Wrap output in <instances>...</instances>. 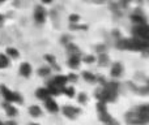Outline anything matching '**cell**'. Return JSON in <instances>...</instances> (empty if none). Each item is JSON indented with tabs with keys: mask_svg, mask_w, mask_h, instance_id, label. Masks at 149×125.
I'll return each instance as SVG.
<instances>
[{
	"mask_svg": "<svg viewBox=\"0 0 149 125\" xmlns=\"http://www.w3.org/2000/svg\"><path fill=\"white\" fill-rule=\"evenodd\" d=\"M124 121L128 125H147L149 123V106L140 104L124 113Z\"/></svg>",
	"mask_w": 149,
	"mask_h": 125,
	"instance_id": "obj_1",
	"label": "cell"
},
{
	"mask_svg": "<svg viewBox=\"0 0 149 125\" xmlns=\"http://www.w3.org/2000/svg\"><path fill=\"white\" fill-rule=\"evenodd\" d=\"M95 111L98 113V119L103 125H120L119 121L109 112L107 110V103L105 102H97L95 104Z\"/></svg>",
	"mask_w": 149,
	"mask_h": 125,
	"instance_id": "obj_2",
	"label": "cell"
},
{
	"mask_svg": "<svg viewBox=\"0 0 149 125\" xmlns=\"http://www.w3.org/2000/svg\"><path fill=\"white\" fill-rule=\"evenodd\" d=\"M0 94H1L4 102H9L13 104H22L24 103V97L17 91H13L10 90L8 86L5 85H0Z\"/></svg>",
	"mask_w": 149,
	"mask_h": 125,
	"instance_id": "obj_3",
	"label": "cell"
},
{
	"mask_svg": "<svg viewBox=\"0 0 149 125\" xmlns=\"http://www.w3.org/2000/svg\"><path fill=\"white\" fill-rule=\"evenodd\" d=\"M62 113L65 119L68 120H76L80 115H81V108L77 107V106H71V104H67L64 107H62Z\"/></svg>",
	"mask_w": 149,
	"mask_h": 125,
	"instance_id": "obj_4",
	"label": "cell"
},
{
	"mask_svg": "<svg viewBox=\"0 0 149 125\" xmlns=\"http://www.w3.org/2000/svg\"><path fill=\"white\" fill-rule=\"evenodd\" d=\"M132 35H134V38L143 39V41H149V28H148V23L135 25L134 29H132Z\"/></svg>",
	"mask_w": 149,
	"mask_h": 125,
	"instance_id": "obj_5",
	"label": "cell"
},
{
	"mask_svg": "<svg viewBox=\"0 0 149 125\" xmlns=\"http://www.w3.org/2000/svg\"><path fill=\"white\" fill-rule=\"evenodd\" d=\"M34 20H36L37 23H45L47 18V10L45 9L43 5H38L34 9Z\"/></svg>",
	"mask_w": 149,
	"mask_h": 125,
	"instance_id": "obj_6",
	"label": "cell"
},
{
	"mask_svg": "<svg viewBox=\"0 0 149 125\" xmlns=\"http://www.w3.org/2000/svg\"><path fill=\"white\" fill-rule=\"evenodd\" d=\"M123 73H124V66H123V64H122L120 61H115L113 65H111L110 76L113 77V78L119 79L122 76H123Z\"/></svg>",
	"mask_w": 149,
	"mask_h": 125,
	"instance_id": "obj_7",
	"label": "cell"
},
{
	"mask_svg": "<svg viewBox=\"0 0 149 125\" xmlns=\"http://www.w3.org/2000/svg\"><path fill=\"white\" fill-rule=\"evenodd\" d=\"M43 103H45V108H46L47 112L58 113L60 111L59 104H58V102L55 99H52V97H50V98H47L46 100H43Z\"/></svg>",
	"mask_w": 149,
	"mask_h": 125,
	"instance_id": "obj_8",
	"label": "cell"
},
{
	"mask_svg": "<svg viewBox=\"0 0 149 125\" xmlns=\"http://www.w3.org/2000/svg\"><path fill=\"white\" fill-rule=\"evenodd\" d=\"M47 84H51V85H54V86H58V87H60V89H63V87L68 84V79H67V76H64V74H56V76L52 77Z\"/></svg>",
	"mask_w": 149,
	"mask_h": 125,
	"instance_id": "obj_9",
	"label": "cell"
},
{
	"mask_svg": "<svg viewBox=\"0 0 149 125\" xmlns=\"http://www.w3.org/2000/svg\"><path fill=\"white\" fill-rule=\"evenodd\" d=\"M18 73H20V76L24 77V78H29V77L33 74V66H31V64L28 61L21 63L20 68H18Z\"/></svg>",
	"mask_w": 149,
	"mask_h": 125,
	"instance_id": "obj_10",
	"label": "cell"
},
{
	"mask_svg": "<svg viewBox=\"0 0 149 125\" xmlns=\"http://www.w3.org/2000/svg\"><path fill=\"white\" fill-rule=\"evenodd\" d=\"M3 108H4V111H5V115H7L9 119H15L16 116L18 115V110L13 103L4 102L3 103Z\"/></svg>",
	"mask_w": 149,
	"mask_h": 125,
	"instance_id": "obj_11",
	"label": "cell"
},
{
	"mask_svg": "<svg viewBox=\"0 0 149 125\" xmlns=\"http://www.w3.org/2000/svg\"><path fill=\"white\" fill-rule=\"evenodd\" d=\"M80 65H81V54L70 55V57H68V66L71 69H73V70H76V69L80 68Z\"/></svg>",
	"mask_w": 149,
	"mask_h": 125,
	"instance_id": "obj_12",
	"label": "cell"
},
{
	"mask_svg": "<svg viewBox=\"0 0 149 125\" xmlns=\"http://www.w3.org/2000/svg\"><path fill=\"white\" fill-rule=\"evenodd\" d=\"M43 59H45V61H46V64H47V65H49L51 69H55L56 72L60 70V66H59V64H58V60H56V57H55L54 55L46 54V55L43 56Z\"/></svg>",
	"mask_w": 149,
	"mask_h": 125,
	"instance_id": "obj_13",
	"label": "cell"
},
{
	"mask_svg": "<svg viewBox=\"0 0 149 125\" xmlns=\"http://www.w3.org/2000/svg\"><path fill=\"white\" fill-rule=\"evenodd\" d=\"M131 21L134 25H141V23H147V17L141 12H135L134 15H131Z\"/></svg>",
	"mask_w": 149,
	"mask_h": 125,
	"instance_id": "obj_14",
	"label": "cell"
},
{
	"mask_svg": "<svg viewBox=\"0 0 149 125\" xmlns=\"http://www.w3.org/2000/svg\"><path fill=\"white\" fill-rule=\"evenodd\" d=\"M95 61L98 63L100 66H107L110 64V57H109L107 52H102V54H98V56H95Z\"/></svg>",
	"mask_w": 149,
	"mask_h": 125,
	"instance_id": "obj_15",
	"label": "cell"
},
{
	"mask_svg": "<svg viewBox=\"0 0 149 125\" xmlns=\"http://www.w3.org/2000/svg\"><path fill=\"white\" fill-rule=\"evenodd\" d=\"M36 97L38 98L39 100H42V102H43V100H46L47 98H50L51 95H50L49 89L43 86V87H38V89L36 90Z\"/></svg>",
	"mask_w": 149,
	"mask_h": 125,
	"instance_id": "obj_16",
	"label": "cell"
},
{
	"mask_svg": "<svg viewBox=\"0 0 149 125\" xmlns=\"http://www.w3.org/2000/svg\"><path fill=\"white\" fill-rule=\"evenodd\" d=\"M5 56L8 57L9 60H17L20 57V51H18L16 47H7L5 50Z\"/></svg>",
	"mask_w": 149,
	"mask_h": 125,
	"instance_id": "obj_17",
	"label": "cell"
},
{
	"mask_svg": "<svg viewBox=\"0 0 149 125\" xmlns=\"http://www.w3.org/2000/svg\"><path fill=\"white\" fill-rule=\"evenodd\" d=\"M29 115L34 119H38L43 115V111H42V108L39 107L38 104H31L30 107H29Z\"/></svg>",
	"mask_w": 149,
	"mask_h": 125,
	"instance_id": "obj_18",
	"label": "cell"
},
{
	"mask_svg": "<svg viewBox=\"0 0 149 125\" xmlns=\"http://www.w3.org/2000/svg\"><path fill=\"white\" fill-rule=\"evenodd\" d=\"M81 77L86 82H89V84H95V81H97V76H95L93 72H90V70H84L81 73Z\"/></svg>",
	"mask_w": 149,
	"mask_h": 125,
	"instance_id": "obj_19",
	"label": "cell"
},
{
	"mask_svg": "<svg viewBox=\"0 0 149 125\" xmlns=\"http://www.w3.org/2000/svg\"><path fill=\"white\" fill-rule=\"evenodd\" d=\"M51 70H52V69L46 64V65H42L41 68L38 69V72H37V73H38V76L42 77V78H47V77L51 74Z\"/></svg>",
	"mask_w": 149,
	"mask_h": 125,
	"instance_id": "obj_20",
	"label": "cell"
},
{
	"mask_svg": "<svg viewBox=\"0 0 149 125\" xmlns=\"http://www.w3.org/2000/svg\"><path fill=\"white\" fill-rule=\"evenodd\" d=\"M62 94L67 95L68 98H74L76 97V90H74L73 86H68V85H65L62 90Z\"/></svg>",
	"mask_w": 149,
	"mask_h": 125,
	"instance_id": "obj_21",
	"label": "cell"
},
{
	"mask_svg": "<svg viewBox=\"0 0 149 125\" xmlns=\"http://www.w3.org/2000/svg\"><path fill=\"white\" fill-rule=\"evenodd\" d=\"M9 66V59L5 56V54L0 52V69H5Z\"/></svg>",
	"mask_w": 149,
	"mask_h": 125,
	"instance_id": "obj_22",
	"label": "cell"
},
{
	"mask_svg": "<svg viewBox=\"0 0 149 125\" xmlns=\"http://www.w3.org/2000/svg\"><path fill=\"white\" fill-rule=\"evenodd\" d=\"M76 99L79 102V104H86L88 103V95L85 93H79L76 95Z\"/></svg>",
	"mask_w": 149,
	"mask_h": 125,
	"instance_id": "obj_23",
	"label": "cell"
},
{
	"mask_svg": "<svg viewBox=\"0 0 149 125\" xmlns=\"http://www.w3.org/2000/svg\"><path fill=\"white\" fill-rule=\"evenodd\" d=\"M80 20H81V17H80L79 15H76V13H72V15L68 17V21H70L71 25H77V23L80 22Z\"/></svg>",
	"mask_w": 149,
	"mask_h": 125,
	"instance_id": "obj_24",
	"label": "cell"
},
{
	"mask_svg": "<svg viewBox=\"0 0 149 125\" xmlns=\"http://www.w3.org/2000/svg\"><path fill=\"white\" fill-rule=\"evenodd\" d=\"M81 61L86 64H94L95 63V55H85L81 57Z\"/></svg>",
	"mask_w": 149,
	"mask_h": 125,
	"instance_id": "obj_25",
	"label": "cell"
},
{
	"mask_svg": "<svg viewBox=\"0 0 149 125\" xmlns=\"http://www.w3.org/2000/svg\"><path fill=\"white\" fill-rule=\"evenodd\" d=\"M67 79H68V82H76L79 79V76L76 73H70V74H67Z\"/></svg>",
	"mask_w": 149,
	"mask_h": 125,
	"instance_id": "obj_26",
	"label": "cell"
},
{
	"mask_svg": "<svg viewBox=\"0 0 149 125\" xmlns=\"http://www.w3.org/2000/svg\"><path fill=\"white\" fill-rule=\"evenodd\" d=\"M60 42H62V44L67 46L68 43H71V38H70V35H63V37H62V39H60Z\"/></svg>",
	"mask_w": 149,
	"mask_h": 125,
	"instance_id": "obj_27",
	"label": "cell"
},
{
	"mask_svg": "<svg viewBox=\"0 0 149 125\" xmlns=\"http://www.w3.org/2000/svg\"><path fill=\"white\" fill-rule=\"evenodd\" d=\"M4 125H17V123H16L13 119H9V120L4 121Z\"/></svg>",
	"mask_w": 149,
	"mask_h": 125,
	"instance_id": "obj_28",
	"label": "cell"
},
{
	"mask_svg": "<svg viewBox=\"0 0 149 125\" xmlns=\"http://www.w3.org/2000/svg\"><path fill=\"white\" fill-rule=\"evenodd\" d=\"M130 3H131V0H120V1H119V4H120L122 7H127Z\"/></svg>",
	"mask_w": 149,
	"mask_h": 125,
	"instance_id": "obj_29",
	"label": "cell"
},
{
	"mask_svg": "<svg viewBox=\"0 0 149 125\" xmlns=\"http://www.w3.org/2000/svg\"><path fill=\"white\" fill-rule=\"evenodd\" d=\"M52 1H54V0H41V3H42V4H45V5H49V4H51Z\"/></svg>",
	"mask_w": 149,
	"mask_h": 125,
	"instance_id": "obj_30",
	"label": "cell"
},
{
	"mask_svg": "<svg viewBox=\"0 0 149 125\" xmlns=\"http://www.w3.org/2000/svg\"><path fill=\"white\" fill-rule=\"evenodd\" d=\"M0 25H3V16L0 15Z\"/></svg>",
	"mask_w": 149,
	"mask_h": 125,
	"instance_id": "obj_31",
	"label": "cell"
},
{
	"mask_svg": "<svg viewBox=\"0 0 149 125\" xmlns=\"http://www.w3.org/2000/svg\"><path fill=\"white\" fill-rule=\"evenodd\" d=\"M29 125H39V124H38V123H30Z\"/></svg>",
	"mask_w": 149,
	"mask_h": 125,
	"instance_id": "obj_32",
	"label": "cell"
},
{
	"mask_svg": "<svg viewBox=\"0 0 149 125\" xmlns=\"http://www.w3.org/2000/svg\"><path fill=\"white\" fill-rule=\"evenodd\" d=\"M95 1H98V3H103L105 0H95Z\"/></svg>",
	"mask_w": 149,
	"mask_h": 125,
	"instance_id": "obj_33",
	"label": "cell"
},
{
	"mask_svg": "<svg viewBox=\"0 0 149 125\" xmlns=\"http://www.w3.org/2000/svg\"><path fill=\"white\" fill-rule=\"evenodd\" d=\"M0 125H4V121L3 120H0Z\"/></svg>",
	"mask_w": 149,
	"mask_h": 125,
	"instance_id": "obj_34",
	"label": "cell"
}]
</instances>
